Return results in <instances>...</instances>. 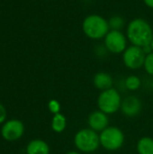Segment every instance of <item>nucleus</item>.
<instances>
[{
	"label": "nucleus",
	"mask_w": 153,
	"mask_h": 154,
	"mask_svg": "<svg viewBox=\"0 0 153 154\" xmlns=\"http://www.w3.org/2000/svg\"><path fill=\"white\" fill-rule=\"evenodd\" d=\"M127 35L133 45L144 47L150 45L153 39L152 30L150 24L142 19H134L128 26Z\"/></svg>",
	"instance_id": "f257e3e1"
},
{
	"label": "nucleus",
	"mask_w": 153,
	"mask_h": 154,
	"mask_svg": "<svg viewBox=\"0 0 153 154\" xmlns=\"http://www.w3.org/2000/svg\"><path fill=\"white\" fill-rule=\"evenodd\" d=\"M108 23L99 15H89L84 20L83 31L89 38L100 39L108 33Z\"/></svg>",
	"instance_id": "f03ea898"
},
{
	"label": "nucleus",
	"mask_w": 153,
	"mask_h": 154,
	"mask_svg": "<svg viewBox=\"0 0 153 154\" xmlns=\"http://www.w3.org/2000/svg\"><path fill=\"white\" fill-rule=\"evenodd\" d=\"M76 147L83 152H92L100 145L99 135L92 129H82L78 131L74 138Z\"/></svg>",
	"instance_id": "7ed1b4c3"
},
{
	"label": "nucleus",
	"mask_w": 153,
	"mask_h": 154,
	"mask_svg": "<svg viewBox=\"0 0 153 154\" xmlns=\"http://www.w3.org/2000/svg\"><path fill=\"white\" fill-rule=\"evenodd\" d=\"M122 100L120 94L115 88H109L102 91L97 99L99 110L106 115L115 113L121 107Z\"/></svg>",
	"instance_id": "20e7f679"
},
{
	"label": "nucleus",
	"mask_w": 153,
	"mask_h": 154,
	"mask_svg": "<svg viewBox=\"0 0 153 154\" xmlns=\"http://www.w3.org/2000/svg\"><path fill=\"white\" fill-rule=\"evenodd\" d=\"M100 144L106 150L115 151L120 149L124 142V133L117 127H107L99 135Z\"/></svg>",
	"instance_id": "39448f33"
},
{
	"label": "nucleus",
	"mask_w": 153,
	"mask_h": 154,
	"mask_svg": "<svg viewBox=\"0 0 153 154\" xmlns=\"http://www.w3.org/2000/svg\"><path fill=\"white\" fill-rule=\"evenodd\" d=\"M145 52L142 47L132 46L129 47L124 53V62L129 69H136L144 65L145 61Z\"/></svg>",
	"instance_id": "423d86ee"
},
{
	"label": "nucleus",
	"mask_w": 153,
	"mask_h": 154,
	"mask_svg": "<svg viewBox=\"0 0 153 154\" xmlns=\"http://www.w3.org/2000/svg\"><path fill=\"white\" fill-rule=\"evenodd\" d=\"M106 46L114 53H120L124 51L126 46V41L124 34L119 32L113 30L106 35Z\"/></svg>",
	"instance_id": "0eeeda50"
},
{
	"label": "nucleus",
	"mask_w": 153,
	"mask_h": 154,
	"mask_svg": "<svg viewBox=\"0 0 153 154\" xmlns=\"http://www.w3.org/2000/svg\"><path fill=\"white\" fill-rule=\"evenodd\" d=\"M24 126L19 120H10L2 127V136L7 141H16L23 134Z\"/></svg>",
	"instance_id": "6e6552de"
},
{
	"label": "nucleus",
	"mask_w": 153,
	"mask_h": 154,
	"mask_svg": "<svg viewBox=\"0 0 153 154\" xmlns=\"http://www.w3.org/2000/svg\"><path fill=\"white\" fill-rule=\"evenodd\" d=\"M108 118L106 114L102 111H95L88 117V125L90 129L96 132H102L108 126Z\"/></svg>",
	"instance_id": "1a4fd4ad"
},
{
	"label": "nucleus",
	"mask_w": 153,
	"mask_h": 154,
	"mask_svg": "<svg viewBox=\"0 0 153 154\" xmlns=\"http://www.w3.org/2000/svg\"><path fill=\"white\" fill-rule=\"evenodd\" d=\"M141 102L135 97H127L121 104L122 111L127 116H135L141 111Z\"/></svg>",
	"instance_id": "9d476101"
},
{
	"label": "nucleus",
	"mask_w": 153,
	"mask_h": 154,
	"mask_svg": "<svg viewBox=\"0 0 153 154\" xmlns=\"http://www.w3.org/2000/svg\"><path fill=\"white\" fill-rule=\"evenodd\" d=\"M94 85L102 91L109 89L113 85L112 77L106 72H98L94 77Z\"/></svg>",
	"instance_id": "9b49d317"
},
{
	"label": "nucleus",
	"mask_w": 153,
	"mask_h": 154,
	"mask_svg": "<svg viewBox=\"0 0 153 154\" xmlns=\"http://www.w3.org/2000/svg\"><path fill=\"white\" fill-rule=\"evenodd\" d=\"M26 152L27 154H49L50 148L45 142L37 139L32 141L28 144Z\"/></svg>",
	"instance_id": "f8f14e48"
},
{
	"label": "nucleus",
	"mask_w": 153,
	"mask_h": 154,
	"mask_svg": "<svg viewBox=\"0 0 153 154\" xmlns=\"http://www.w3.org/2000/svg\"><path fill=\"white\" fill-rule=\"evenodd\" d=\"M139 154H153V139L151 137H142L137 143Z\"/></svg>",
	"instance_id": "ddd939ff"
},
{
	"label": "nucleus",
	"mask_w": 153,
	"mask_h": 154,
	"mask_svg": "<svg viewBox=\"0 0 153 154\" xmlns=\"http://www.w3.org/2000/svg\"><path fill=\"white\" fill-rule=\"evenodd\" d=\"M66 125H67V121H66V117L60 113L54 115L51 122V127L54 132L56 133L63 132L66 128Z\"/></svg>",
	"instance_id": "4468645a"
},
{
	"label": "nucleus",
	"mask_w": 153,
	"mask_h": 154,
	"mask_svg": "<svg viewBox=\"0 0 153 154\" xmlns=\"http://www.w3.org/2000/svg\"><path fill=\"white\" fill-rule=\"evenodd\" d=\"M141 86V79L137 76H130L125 80V87L131 90L135 91L137 90Z\"/></svg>",
	"instance_id": "2eb2a0df"
},
{
	"label": "nucleus",
	"mask_w": 153,
	"mask_h": 154,
	"mask_svg": "<svg viewBox=\"0 0 153 154\" xmlns=\"http://www.w3.org/2000/svg\"><path fill=\"white\" fill-rule=\"evenodd\" d=\"M109 27H111L113 30L118 31L120 30L123 25H124V20L120 17V16H114L110 19L109 23Z\"/></svg>",
	"instance_id": "dca6fc26"
},
{
	"label": "nucleus",
	"mask_w": 153,
	"mask_h": 154,
	"mask_svg": "<svg viewBox=\"0 0 153 154\" xmlns=\"http://www.w3.org/2000/svg\"><path fill=\"white\" fill-rule=\"evenodd\" d=\"M144 67L146 71L153 76V52L148 54L145 58V61H144Z\"/></svg>",
	"instance_id": "f3484780"
},
{
	"label": "nucleus",
	"mask_w": 153,
	"mask_h": 154,
	"mask_svg": "<svg viewBox=\"0 0 153 154\" xmlns=\"http://www.w3.org/2000/svg\"><path fill=\"white\" fill-rule=\"evenodd\" d=\"M49 109L51 113H53L54 115L56 114H59L60 113V103L57 101V100H50L49 102Z\"/></svg>",
	"instance_id": "a211bd4d"
},
{
	"label": "nucleus",
	"mask_w": 153,
	"mask_h": 154,
	"mask_svg": "<svg viewBox=\"0 0 153 154\" xmlns=\"http://www.w3.org/2000/svg\"><path fill=\"white\" fill-rule=\"evenodd\" d=\"M6 117V112H5V108L0 104V124L3 123L5 121Z\"/></svg>",
	"instance_id": "6ab92c4d"
},
{
	"label": "nucleus",
	"mask_w": 153,
	"mask_h": 154,
	"mask_svg": "<svg viewBox=\"0 0 153 154\" xmlns=\"http://www.w3.org/2000/svg\"><path fill=\"white\" fill-rule=\"evenodd\" d=\"M142 50H143V51H144L145 53H148V54L151 53V51H152L151 44H150V45H147V46H144V47H142Z\"/></svg>",
	"instance_id": "aec40b11"
},
{
	"label": "nucleus",
	"mask_w": 153,
	"mask_h": 154,
	"mask_svg": "<svg viewBox=\"0 0 153 154\" xmlns=\"http://www.w3.org/2000/svg\"><path fill=\"white\" fill-rule=\"evenodd\" d=\"M145 4L149 6V7H151L153 8V0H144Z\"/></svg>",
	"instance_id": "412c9836"
},
{
	"label": "nucleus",
	"mask_w": 153,
	"mask_h": 154,
	"mask_svg": "<svg viewBox=\"0 0 153 154\" xmlns=\"http://www.w3.org/2000/svg\"><path fill=\"white\" fill-rule=\"evenodd\" d=\"M66 154H80V153H78V152H67Z\"/></svg>",
	"instance_id": "4be33fe9"
},
{
	"label": "nucleus",
	"mask_w": 153,
	"mask_h": 154,
	"mask_svg": "<svg viewBox=\"0 0 153 154\" xmlns=\"http://www.w3.org/2000/svg\"><path fill=\"white\" fill-rule=\"evenodd\" d=\"M151 49H152V51H153V39H152V41H151Z\"/></svg>",
	"instance_id": "5701e85b"
},
{
	"label": "nucleus",
	"mask_w": 153,
	"mask_h": 154,
	"mask_svg": "<svg viewBox=\"0 0 153 154\" xmlns=\"http://www.w3.org/2000/svg\"><path fill=\"white\" fill-rule=\"evenodd\" d=\"M152 88H153V83H152Z\"/></svg>",
	"instance_id": "b1692460"
}]
</instances>
